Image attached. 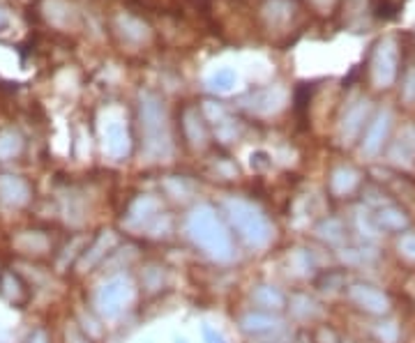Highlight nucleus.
Wrapping results in <instances>:
<instances>
[{"instance_id":"f257e3e1","label":"nucleus","mask_w":415,"mask_h":343,"mask_svg":"<svg viewBox=\"0 0 415 343\" xmlns=\"http://www.w3.org/2000/svg\"><path fill=\"white\" fill-rule=\"evenodd\" d=\"M187 233L194 240V244L201 246L203 253L215 260H231L234 258V244L226 233V228L219 224L217 214L210 207H197L187 221Z\"/></svg>"},{"instance_id":"f03ea898","label":"nucleus","mask_w":415,"mask_h":343,"mask_svg":"<svg viewBox=\"0 0 415 343\" xmlns=\"http://www.w3.org/2000/svg\"><path fill=\"white\" fill-rule=\"evenodd\" d=\"M141 125H143V145L153 157H164L171 152V136H168L166 109L153 92L141 94Z\"/></svg>"},{"instance_id":"7ed1b4c3","label":"nucleus","mask_w":415,"mask_h":343,"mask_svg":"<svg viewBox=\"0 0 415 343\" xmlns=\"http://www.w3.org/2000/svg\"><path fill=\"white\" fill-rule=\"evenodd\" d=\"M226 212H229L234 228H238L242 240H247L251 246H266L270 240V226L266 217L254 205L244 201H229L226 203Z\"/></svg>"},{"instance_id":"20e7f679","label":"nucleus","mask_w":415,"mask_h":343,"mask_svg":"<svg viewBox=\"0 0 415 343\" xmlns=\"http://www.w3.org/2000/svg\"><path fill=\"white\" fill-rule=\"evenodd\" d=\"M134 285L125 277H113L106 283H102L95 293V307L104 318H118L123 309L131 302Z\"/></svg>"},{"instance_id":"39448f33","label":"nucleus","mask_w":415,"mask_h":343,"mask_svg":"<svg viewBox=\"0 0 415 343\" xmlns=\"http://www.w3.org/2000/svg\"><path fill=\"white\" fill-rule=\"evenodd\" d=\"M397 65H399L397 44H394L392 40L381 42L379 51H376V55H374V65H372L374 84L379 88L392 86V81L397 79Z\"/></svg>"},{"instance_id":"423d86ee","label":"nucleus","mask_w":415,"mask_h":343,"mask_svg":"<svg viewBox=\"0 0 415 343\" xmlns=\"http://www.w3.org/2000/svg\"><path fill=\"white\" fill-rule=\"evenodd\" d=\"M351 300H353L357 307L369 311V314H386L390 309V300L383 290L374 288V285H353L351 288Z\"/></svg>"},{"instance_id":"0eeeda50","label":"nucleus","mask_w":415,"mask_h":343,"mask_svg":"<svg viewBox=\"0 0 415 343\" xmlns=\"http://www.w3.org/2000/svg\"><path fill=\"white\" fill-rule=\"evenodd\" d=\"M390 123H392V113L388 109L381 111L379 116L372 120V125L367 127V134H364V141H362V150L367 152V155H376V152L383 148L390 131Z\"/></svg>"},{"instance_id":"6e6552de","label":"nucleus","mask_w":415,"mask_h":343,"mask_svg":"<svg viewBox=\"0 0 415 343\" xmlns=\"http://www.w3.org/2000/svg\"><path fill=\"white\" fill-rule=\"evenodd\" d=\"M30 199V189L26 180L16 175H3L0 177V201L8 203V205H26Z\"/></svg>"},{"instance_id":"1a4fd4ad","label":"nucleus","mask_w":415,"mask_h":343,"mask_svg":"<svg viewBox=\"0 0 415 343\" xmlns=\"http://www.w3.org/2000/svg\"><path fill=\"white\" fill-rule=\"evenodd\" d=\"M104 148L106 152L113 157V160H121L129 152V136H127V129L121 125V123H111L106 127L104 131Z\"/></svg>"},{"instance_id":"9d476101","label":"nucleus","mask_w":415,"mask_h":343,"mask_svg":"<svg viewBox=\"0 0 415 343\" xmlns=\"http://www.w3.org/2000/svg\"><path fill=\"white\" fill-rule=\"evenodd\" d=\"M238 81H240V79H238V72L234 67H217V69H212V72L205 76L208 90H212L217 94L234 92L238 88Z\"/></svg>"},{"instance_id":"9b49d317","label":"nucleus","mask_w":415,"mask_h":343,"mask_svg":"<svg viewBox=\"0 0 415 343\" xmlns=\"http://www.w3.org/2000/svg\"><path fill=\"white\" fill-rule=\"evenodd\" d=\"M367 111H369V101H357V104L346 113L344 118V125H342V136L344 138H355L360 134V129L364 127V118H367Z\"/></svg>"},{"instance_id":"f8f14e48","label":"nucleus","mask_w":415,"mask_h":343,"mask_svg":"<svg viewBox=\"0 0 415 343\" xmlns=\"http://www.w3.org/2000/svg\"><path fill=\"white\" fill-rule=\"evenodd\" d=\"M279 327V320L270 314H249L242 318V329L249 334H270Z\"/></svg>"},{"instance_id":"ddd939ff","label":"nucleus","mask_w":415,"mask_h":343,"mask_svg":"<svg viewBox=\"0 0 415 343\" xmlns=\"http://www.w3.org/2000/svg\"><path fill=\"white\" fill-rule=\"evenodd\" d=\"M281 104V92L279 90H259L256 94H251L249 99V109L256 113H270L277 111Z\"/></svg>"},{"instance_id":"4468645a","label":"nucleus","mask_w":415,"mask_h":343,"mask_svg":"<svg viewBox=\"0 0 415 343\" xmlns=\"http://www.w3.org/2000/svg\"><path fill=\"white\" fill-rule=\"evenodd\" d=\"M376 228H383V231H401L408 219L404 217V212L397 207H383L379 214H374Z\"/></svg>"},{"instance_id":"2eb2a0df","label":"nucleus","mask_w":415,"mask_h":343,"mask_svg":"<svg viewBox=\"0 0 415 343\" xmlns=\"http://www.w3.org/2000/svg\"><path fill=\"white\" fill-rule=\"evenodd\" d=\"M332 189H335V194H349L355 189L357 184V173L353 168H337L335 173H332Z\"/></svg>"},{"instance_id":"dca6fc26","label":"nucleus","mask_w":415,"mask_h":343,"mask_svg":"<svg viewBox=\"0 0 415 343\" xmlns=\"http://www.w3.org/2000/svg\"><path fill=\"white\" fill-rule=\"evenodd\" d=\"M47 238H44L42 233H23L21 238L16 240V246L28 253H44L47 249Z\"/></svg>"},{"instance_id":"f3484780","label":"nucleus","mask_w":415,"mask_h":343,"mask_svg":"<svg viewBox=\"0 0 415 343\" xmlns=\"http://www.w3.org/2000/svg\"><path fill=\"white\" fill-rule=\"evenodd\" d=\"M185 129H187V134H190V141H192L194 145H201V143L205 141V127H203V123H201L199 113L187 111V116H185Z\"/></svg>"},{"instance_id":"a211bd4d","label":"nucleus","mask_w":415,"mask_h":343,"mask_svg":"<svg viewBox=\"0 0 415 343\" xmlns=\"http://www.w3.org/2000/svg\"><path fill=\"white\" fill-rule=\"evenodd\" d=\"M261 290L266 293V297H256V302L261 304L263 309H279L284 304V295L279 290H275L273 285H261Z\"/></svg>"},{"instance_id":"6ab92c4d","label":"nucleus","mask_w":415,"mask_h":343,"mask_svg":"<svg viewBox=\"0 0 415 343\" xmlns=\"http://www.w3.org/2000/svg\"><path fill=\"white\" fill-rule=\"evenodd\" d=\"M21 150V141L16 134H3L0 136V160H10Z\"/></svg>"},{"instance_id":"aec40b11","label":"nucleus","mask_w":415,"mask_h":343,"mask_svg":"<svg viewBox=\"0 0 415 343\" xmlns=\"http://www.w3.org/2000/svg\"><path fill=\"white\" fill-rule=\"evenodd\" d=\"M376 334H379V339L383 343H397L399 339V329L394 322H381V325L376 327Z\"/></svg>"},{"instance_id":"412c9836","label":"nucleus","mask_w":415,"mask_h":343,"mask_svg":"<svg viewBox=\"0 0 415 343\" xmlns=\"http://www.w3.org/2000/svg\"><path fill=\"white\" fill-rule=\"evenodd\" d=\"M399 251L404 253L408 260H415V233L401 235V240H399Z\"/></svg>"},{"instance_id":"4be33fe9","label":"nucleus","mask_w":415,"mask_h":343,"mask_svg":"<svg viewBox=\"0 0 415 343\" xmlns=\"http://www.w3.org/2000/svg\"><path fill=\"white\" fill-rule=\"evenodd\" d=\"M401 94H404V99L408 101V104H413V101H415V69H411V72L406 74Z\"/></svg>"},{"instance_id":"5701e85b","label":"nucleus","mask_w":415,"mask_h":343,"mask_svg":"<svg viewBox=\"0 0 415 343\" xmlns=\"http://www.w3.org/2000/svg\"><path fill=\"white\" fill-rule=\"evenodd\" d=\"M201 332H203V341L205 343H226L224 336L219 334L217 329H212L210 325H203V329H201Z\"/></svg>"},{"instance_id":"b1692460","label":"nucleus","mask_w":415,"mask_h":343,"mask_svg":"<svg viewBox=\"0 0 415 343\" xmlns=\"http://www.w3.org/2000/svg\"><path fill=\"white\" fill-rule=\"evenodd\" d=\"M67 341H69V343H90V341L86 339L84 334L77 332V329H72V332H67Z\"/></svg>"},{"instance_id":"393cba45","label":"nucleus","mask_w":415,"mask_h":343,"mask_svg":"<svg viewBox=\"0 0 415 343\" xmlns=\"http://www.w3.org/2000/svg\"><path fill=\"white\" fill-rule=\"evenodd\" d=\"M30 343H47V334H44L42 329H37L33 334V339H30Z\"/></svg>"},{"instance_id":"a878e982","label":"nucleus","mask_w":415,"mask_h":343,"mask_svg":"<svg viewBox=\"0 0 415 343\" xmlns=\"http://www.w3.org/2000/svg\"><path fill=\"white\" fill-rule=\"evenodd\" d=\"M312 3H314V5H318V8H328L332 0H312Z\"/></svg>"},{"instance_id":"bb28decb","label":"nucleus","mask_w":415,"mask_h":343,"mask_svg":"<svg viewBox=\"0 0 415 343\" xmlns=\"http://www.w3.org/2000/svg\"><path fill=\"white\" fill-rule=\"evenodd\" d=\"M0 23H5V16L3 14H0Z\"/></svg>"},{"instance_id":"cd10ccee","label":"nucleus","mask_w":415,"mask_h":343,"mask_svg":"<svg viewBox=\"0 0 415 343\" xmlns=\"http://www.w3.org/2000/svg\"><path fill=\"white\" fill-rule=\"evenodd\" d=\"M175 343H187L185 339H178V341H175Z\"/></svg>"}]
</instances>
